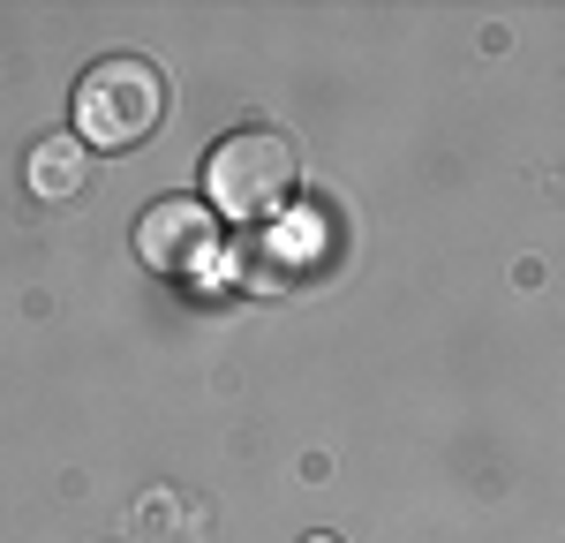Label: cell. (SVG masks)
Masks as SVG:
<instances>
[{
  "instance_id": "obj_5",
  "label": "cell",
  "mask_w": 565,
  "mask_h": 543,
  "mask_svg": "<svg viewBox=\"0 0 565 543\" xmlns=\"http://www.w3.org/2000/svg\"><path fill=\"white\" fill-rule=\"evenodd\" d=\"M302 543H340V536H302Z\"/></svg>"
},
{
  "instance_id": "obj_4",
  "label": "cell",
  "mask_w": 565,
  "mask_h": 543,
  "mask_svg": "<svg viewBox=\"0 0 565 543\" xmlns=\"http://www.w3.org/2000/svg\"><path fill=\"white\" fill-rule=\"evenodd\" d=\"M23 181H31V196H45V204L84 196V181H90V143H84V136H45V143H31Z\"/></svg>"
},
{
  "instance_id": "obj_1",
  "label": "cell",
  "mask_w": 565,
  "mask_h": 543,
  "mask_svg": "<svg viewBox=\"0 0 565 543\" xmlns=\"http://www.w3.org/2000/svg\"><path fill=\"white\" fill-rule=\"evenodd\" d=\"M167 121V76L143 53H106L76 84V136L90 151H136Z\"/></svg>"
},
{
  "instance_id": "obj_3",
  "label": "cell",
  "mask_w": 565,
  "mask_h": 543,
  "mask_svg": "<svg viewBox=\"0 0 565 543\" xmlns=\"http://www.w3.org/2000/svg\"><path fill=\"white\" fill-rule=\"evenodd\" d=\"M136 257L167 279H204L218 257V212L189 204V196H159L143 220H136Z\"/></svg>"
},
{
  "instance_id": "obj_2",
  "label": "cell",
  "mask_w": 565,
  "mask_h": 543,
  "mask_svg": "<svg viewBox=\"0 0 565 543\" xmlns=\"http://www.w3.org/2000/svg\"><path fill=\"white\" fill-rule=\"evenodd\" d=\"M302 181V159L279 129H234L212 143L204 159V189H212V212L226 220H271Z\"/></svg>"
}]
</instances>
